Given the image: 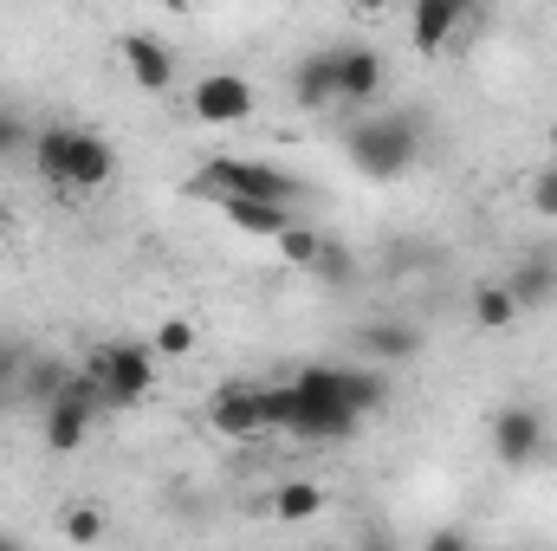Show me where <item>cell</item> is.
Listing matches in <instances>:
<instances>
[{
  "label": "cell",
  "mask_w": 557,
  "mask_h": 551,
  "mask_svg": "<svg viewBox=\"0 0 557 551\" xmlns=\"http://www.w3.org/2000/svg\"><path fill=\"white\" fill-rule=\"evenodd\" d=\"M389 409V377L370 364H305L292 377V421L298 441H350L370 415Z\"/></svg>",
  "instance_id": "obj_1"
},
{
  "label": "cell",
  "mask_w": 557,
  "mask_h": 551,
  "mask_svg": "<svg viewBox=\"0 0 557 551\" xmlns=\"http://www.w3.org/2000/svg\"><path fill=\"white\" fill-rule=\"evenodd\" d=\"M26 156L65 195H98L117 175V149H111L104 131H91V124H46L39 137L26 143Z\"/></svg>",
  "instance_id": "obj_2"
},
{
  "label": "cell",
  "mask_w": 557,
  "mask_h": 551,
  "mask_svg": "<svg viewBox=\"0 0 557 551\" xmlns=\"http://www.w3.org/2000/svg\"><path fill=\"white\" fill-rule=\"evenodd\" d=\"M344 156H350L357 175L396 182V175L416 169V156H421V118L416 111H370V118H357L344 131Z\"/></svg>",
  "instance_id": "obj_3"
},
{
  "label": "cell",
  "mask_w": 557,
  "mask_h": 551,
  "mask_svg": "<svg viewBox=\"0 0 557 551\" xmlns=\"http://www.w3.org/2000/svg\"><path fill=\"white\" fill-rule=\"evenodd\" d=\"M188 195H208L214 208L221 201H267V208H292L305 195L298 175H285L273 162H253V156H201V169L188 175Z\"/></svg>",
  "instance_id": "obj_4"
},
{
  "label": "cell",
  "mask_w": 557,
  "mask_h": 551,
  "mask_svg": "<svg viewBox=\"0 0 557 551\" xmlns=\"http://www.w3.org/2000/svg\"><path fill=\"white\" fill-rule=\"evenodd\" d=\"M91 383H98V396H104V409H137L149 403V390H156V351L149 344H131V338H111V344H91L85 351V364H78Z\"/></svg>",
  "instance_id": "obj_5"
},
{
  "label": "cell",
  "mask_w": 557,
  "mask_h": 551,
  "mask_svg": "<svg viewBox=\"0 0 557 551\" xmlns=\"http://www.w3.org/2000/svg\"><path fill=\"white\" fill-rule=\"evenodd\" d=\"M98 415H111V409H104L98 383H91V377L78 370V377H72V390H65V396H59L52 409L39 415V434H46V448H52V454H78V448L91 441Z\"/></svg>",
  "instance_id": "obj_6"
},
{
  "label": "cell",
  "mask_w": 557,
  "mask_h": 551,
  "mask_svg": "<svg viewBox=\"0 0 557 551\" xmlns=\"http://www.w3.org/2000/svg\"><path fill=\"white\" fill-rule=\"evenodd\" d=\"M188 111H195V124H208V131H234V124H247V118L260 111V91H253V78H240V72H208V78H195Z\"/></svg>",
  "instance_id": "obj_7"
},
{
  "label": "cell",
  "mask_w": 557,
  "mask_h": 551,
  "mask_svg": "<svg viewBox=\"0 0 557 551\" xmlns=\"http://www.w3.org/2000/svg\"><path fill=\"white\" fill-rule=\"evenodd\" d=\"M486 434H493V454H499L506 467H532V461H545V448H552L545 409H532V403H506V409H493Z\"/></svg>",
  "instance_id": "obj_8"
},
{
  "label": "cell",
  "mask_w": 557,
  "mask_h": 551,
  "mask_svg": "<svg viewBox=\"0 0 557 551\" xmlns=\"http://www.w3.org/2000/svg\"><path fill=\"white\" fill-rule=\"evenodd\" d=\"M331 65H337V105H376L383 85H389V59H383V46L344 39V46H331Z\"/></svg>",
  "instance_id": "obj_9"
},
{
  "label": "cell",
  "mask_w": 557,
  "mask_h": 551,
  "mask_svg": "<svg viewBox=\"0 0 557 551\" xmlns=\"http://www.w3.org/2000/svg\"><path fill=\"white\" fill-rule=\"evenodd\" d=\"M117 59H124V72H131V85L149 91V98H162V91L175 85V52H169L156 33H124V39H117Z\"/></svg>",
  "instance_id": "obj_10"
},
{
  "label": "cell",
  "mask_w": 557,
  "mask_h": 551,
  "mask_svg": "<svg viewBox=\"0 0 557 551\" xmlns=\"http://www.w3.org/2000/svg\"><path fill=\"white\" fill-rule=\"evenodd\" d=\"M473 20V7H460V0H416V13H409V46L416 52H447L454 39H460V26Z\"/></svg>",
  "instance_id": "obj_11"
},
{
  "label": "cell",
  "mask_w": 557,
  "mask_h": 551,
  "mask_svg": "<svg viewBox=\"0 0 557 551\" xmlns=\"http://www.w3.org/2000/svg\"><path fill=\"white\" fill-rule=\"evenodd\" d=\"M208 428H214V434H227V441H253V434H267L260 390H247V383L214 390V396H208Z\"/></svg>",
  "instance_id": "obj_12"
},
{
  "label": "cell",
  "mask_w": 557,
  "mask_h": 551,
  "mask_svg": "<svg viewBox=\"0 0 557 551\" xmlns=\"http://www.w3.org/2000/svg\"><path fill=\"white\" fill-rule=\"evenodd\" d=\"M357 351H363V364H370V370H383V364H416L421 331H416V325H403V318H376V325H363V331H357Z\"/></svg>",
  "instance_id": "obj_13"
},
{
  "label": "cell",
  "mask_w": 557,
  "mask_h": 551,
  "mask_svg": "<svg viewBox=\"0 0 557 551\" xmlns=\"http://www.w3.org/2000/svg\"><path fill=\"white\" fill-rule=\"evenodd\" d=\"M292 105L298 111H337V65H331V46L324 52H305L292 65Z\"/></svg>",
  "instance_id": "obj_14"
},
{
  "label": "cell",
  "mask_w": 557,
  "mask_h": 551,
  "mask_svg": "<svg viewBox=\"0 0 557 551\" xmlns=\"http://www.w3.org/2000/svg\"><path fill=\"white\" fill-rule=\"evenodd\" d=\"M221 215L253 241H278V234L298 228V208H267V201H221Z\"/></svg>",
  "instance_id": "obj_15"
},
{
  "label": "cell",
  "mask_w": 557,
  "mask_h": 551,
  "mask_svg": "<svg viewBox=\"0 0 557 551\" xmlns=\"http://www.w3.org/2000/svg\"><path fill=\"white\" fill-rule=\"evenodd\" d=\"M72 377H78V370H72V364H59V357H26L20 390H26V396L39 403V415H46L59 396H65V390H72Z\"/></svg>",
  "instance_id": "obj_16"
},
{
  "label": "cell",
  "mask_w": 557,
  "mask_h": 551,
  "mask_svg": "<svg viewBox=\"0 0 557 551\" xmlns=\"http://www.w3.org/2000/svg\"><path fill=\"white\" fill-rule=\"evenodd\" d=\"M506 292L519 298V311H552L557 305V260H525L506 279Z\"/></svg>",
  "instance_id": "obj_17"
},
{
  "label": "cell",
  "mask_w": 557,
  "mask_h": 551,
  "mask_svg": "<svg viewBox=\"0 0 557 551\" xmlns=\"http://www.w3.org/2000/svg\"><path fill=\"white\" fill-rule=\"evenodd\" d=\"M324 500H331V493H324L318 480H285V487L273 493V513L285 519V526H305V519L324 513Z\"/></svg>",
  "instance_id": "obj_18"
},
{
  "label": "cell",
  "mask_w": 557,
  "mask_h": 551,
  "mask_svg": "<svg viewBox=\"0 0 557 551\" xmlns=\"http://www.w3.org/2000/svg\"><path fill=\"white\" fill-rule=\"evenodd\" d=\"M525 311H519V298L506 292V279H493V285H480L473 292V325L480 331H506V325H519Z\"/></svg>",
  "instance_id": "obj_19"
},
{
  "label": "cell",
  "mask_w": 557,
  "mask_h": 551,
  "mask_svg": "<svg viewBox=\"0 0 557 551\" xmlns=\"http://www.w3.org/2000/svg\"><path fill=\"white\" fill-rule=\"evenodd\" d=\"M59 539H72V546H98V539H104V513H98L91 500H65V506H59Z\"/></svg>",
  "instance_id": "obj_20"
},
{
  "label": "cell",
  "mask_w": 557,
  "mask_h": 551,
  "mask_svg": "<svg viewBox=\"0 0 557 551\" xmlns=\"http://www.w3.org/2000/svg\"><path fill=\"white\" fill-rule=\"evenodd\" d=\"M273 247H278V260H285V267H298V273H318V260H324V234H311L305 221H298L292 234H278Z\"/></svg>",
  "instance_id": "obj_21"
},
{
  "label": "cell",
  "mask_w": 557,
  "mask_h": 551,
  "mask_svg": "<svg viewBox=\"0 0 557 551\" xmlns=\"http://www.w3.org/2000/svg\"><path fill=\"white\" fill-rule=\"evenodd\" d=\"M195 344H201V338H195V325H188V318H162V325H156V338H149L156 364H182Z\"/></svg>",
  "instance_id": "obj_22"
},
{
  "label": "cell",
  "mask_w": 557,
  "mask_h": 551,
  "mask_svg": "<svg viewBox=\"0 0 557 551\" xmlns=\"http://www.w3.org/2000/svg\"><path fill=\"white\" fill-rule=\"evenodd\" d=\"M525 201H532V208H539L545 221H557V162H545V169H539V175L525 182Z\"/></svg>",
  "instance_id": "obj_23"
},
{
  "label": "cell",
  "mask_w": 557,
  "mask_h": 551,
  "mask_svg": "<svg viewBox=\"0 0 557 551\" xmlns=\"http://www.w3.org/2000/svg\"><path fill=\"white\" fill-rule=\"evenodd\" d=\"M421 551H473V539H467V532H454V526H434V532L421 539Z\"/></svg>",
  "instance_id": "obj_24"
},
{
  "label": "cell",
  "mask_w": 557,
  "mask_h": 551,
  "mask_svg": "<svg viewBox=\"0 0 557 551\" xmlns=\"http://www.w3.org/2000/svg\"><path fill=\"white\" fill-rule=\"evenodd\" d=\"M318 273H324V279H350V254H344L337 241H324V260H318Z\"/></svg>",
  "instance_id": "obj_25"
},
{
  "label": "cell",
  "mask_w": 557,
  "mask_h": 551,
  "mask_svg": "<svg viewBox=\"0 0 557 551\" xmlns=\"http://www.w3.org/2000/svg\"><path fill=\"white\" fill-rule=\"evenodd\" d=\"M20 143H33V137L20 131V118H7V111H0V156H7V149H20Z\"/></svg>",
  "instance_id": "obj_26"
},
{
  "label": "cell",
  "mask_w": 557,
  "mask_h": 551,
  "mask_svg": "<svg viewBox=\"0 0 557 551\" xmlns=\"http://www.w3.org/2000/svg\"><path fill=\"white\" fill-rule=\"evenodd\" d=\"M20 370H26V364H20V351H7V344H0V390H13V383H20Z\"/></svg>",
  "instance_id": "obj_27"
},
{
  "label": "cell",
  "mask_w": 557,
  "mask_h": 551,
  "mask_svg": "<svg viewBox=\"0 0 557 551\" xmlns=\"http://www.w3.org/2000/svg\"><path fill=\"white\" fill-rule=\"evenodd\" d=\"M7 234H13V208L0 201V241H7Z\"/></svg>",
  "instance_id": "obj_28"
},
{
  "label": "cell",
  "mask_w": 557,
  "mask_h": 551,
  "mask_svg": "<svg viewBox=\"0 0 557 551\" xmlns=\"http://www.w3.org/2000/svg\"><path fill=\"white\" fill-rule=\"evenodd\" d=\"M363 551H396L389 539H363Z\"/></svg>",
  "instance_id": "obj_29"
},
{
  "label": "cell",
  "mask_w": 557,
  "mask_h": 551,
  "mask_svg": "<svg viewBox=\"0 0 557 551\" xmlns=\"http://www.w3.org/2000/svg\"><path fill=\"white\" fill-rule=\"evenodd\" d=\"M545 143H552V162H557V118H552V131H545Z\"/></svg>",
  "instance_id": "obj_30"
},
{
  "label": "cell",
  "mask_w": 557,
  "mask_h": 551,
  "mask_svg": "<svg viewBox=\"0 0 557 551\" xmlns=\"http://www.w3.org/2000/svg\"><path fill=\"white\" fill-rule=\"evenodd\" d=\"M0 551H20V539H7V532H0Z\"/></svg>",
  "instance_id": "obj_31"
}]
</instances>
